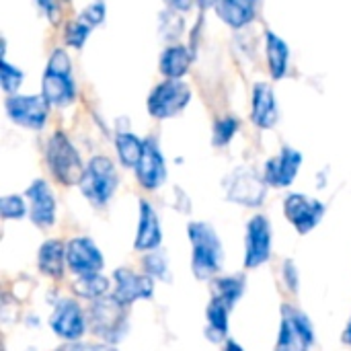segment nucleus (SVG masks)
Masks as SVG:
<instances>
[{
    "label": "nucleus",
    "instance_id": "1",
    "mask_svg": "<svg viewBox=\"0 0 351 351\" xmlns=\"http://www.w3.org/2000/svg\"><path fill=\"white\" fill-rule=\"evenodd\" d=\"M191 243V271L197 280H212L224 263V249L216 228L208 222H191L187 226Z\"/></svg>",
    "mask_w": 351,
    "mask_h": 351
},
{
    "label": "nucleus",
    "instance_id": "2",
    "mask_svg": "<svg viewBox=\"0 0 351 351\" xmlns=\"http://www.w3.org/2000/svg\"><path fill=\"white\" fill-rule=\"evenodd\" d=\"M45 162L53 179L66 187L80 185L86 165L82 162L76 146L64 132H53L45 144Z\"/></svg>",
    "mask_w": 351,
    "mask_h": 351
},
{
    "label": "nucleus",
    "instance_id": "3",
    "mask_svg": "<svg viewBox=\"0 0 351 351\" xmlns=\"http://www.w3.org/2000/svg\"><path fill=\"white\" fill-rule=\"evenodd\" d=\"M41 95L51 107H68L76 99L70 56L62 47L53 49V53L47 60L45 72L41 76Z\"/></svg>",
    "mask_w": 351,
    "mask_h": 351
},
{
    "label": "nucleus",
    "instance_id": "4",
    "mask_svg": "<svg viewBox=\"0 0 351 351\" xmlns=\"http://www.w3.org/2000/svg\"><path fill=\"white\" fill-rule=\"evenodd\" d=\"M88 327L103 343H119L128 333V308L121 306L113 296L90 302L88 308Z\"/></svg>",
    "mask_w": 351,
    "mask_h": 351
},
{
    "label": "nucleus",
    "instance_id": "5",
    "mask_svg": "<svg viewBox=\"0 0 351 351\" xmlns=\"http://www.w3.org/2000/svg\"><path fill=\"white\" fill-rule=\"evenodd\" d=\"M119 185V175L115 162L109 156H93L86 162L80 191L93 206H107L109 199L115 195Z\"/></svg>",
    "mask_w": 351,
    "mask_h": 351
},
{
    "label": "nucleus",
    "instance_id": "6",
    "mask_svg": "<svg viewBox=\"0 0 351 351\" xmlns=\"http://www.w3.org/2000/svg\"><path fill=\"white\" fill-rule=\"evenodd\" d=\"M315 346V327L311 319L292 304H282L280 331L274 351H311Z\"/></svg>",
    "mask_w": 351,
    "mask_h": 351
},
{
    "label": "nucleus",
    "instance_id": "7",
    "mask_svg": "<svg viewBox=\"0 0 351 351\" xmlns=\"http://www.w3.org/2000/svg\"><path fill=\"white\" fill-rule=\"evenodd\" d=\"M267 187L263 173H257L251 167L234 169L224 181L226 199L247 208H259L267 197Z\"/></svg>",
    "mask_w": 351,
    "mask_h": 351
},
{
    "label": "nucleus",
    "instance_id": "8",
    "mask_svg": "<svg viewBox=\"0 0 351 351\" xmlns=\"http://www.w3.org/2000/svg\"><path fill=\"white\" fill-rule=\"evenodd\" d=\"M189 101H191L189 84L183 80L167 78L150 90L146 99V107L154 119H171L179 115L189 105Z\"/></svg>",
    "mask_w": 351,
    "mask_h": 351
},
{
    "label": "nucleus",
    "instance_id": "9",
    "mask_svg": "<svg viewBox=\"0 0 351 351\" xmlns=\"http://www.w3.org/2000/svg\"><path fill=\"white\" fill-rule=\"evenodd\" d=\"M88 327V315L74 298H62L56 302L49 315V329L64 341H80Z\"/></svg>",
    "mask_w": 351,
    "mask_h": 351
},
{
    "label": "nucleus",
    "instance_id": "10",
    "mask_svg": "<svg viewBox=\"0 0 351 351\" xmlns=\"http://www.w3.org/2000/svg\"><path fill=\"white\" fill-rule=\"evenodd\" d=\"M6 115L12 123L27 130H43L49 117L51 105L43 95H10L4 101Z\"/></svg>",
    "mask_w": 351,
    "mask_h": 351
},
{
    "label": "nucleus",
    "instance_id": "11",
    "mask_svg": "<svg viewBox=\"0 0 351 351\" xmlns=\"http://www.w3.org/2000/svg\"><path fill=\"white\" fill-rule=\"evenodd\" d=\"M325 204L306 193H290L284 199V216L300 234L313 232L325 218Z\"/></svg>",
    "mask_w": 351,
    "mask_h": 351
},
{
    "label": "nucleus",
    "instance_id": "12",
    "mask_svg": "<svg viewBox=\"0 0 351 351\" xmlns=\"http://www.w3.org/2000/svg\"><path fill=\"white\" fill-rule=\"evenodd\" d=\"M271 259V224L267 216L257 214L249 220L245 232V269H257Z\"/></svg>",
    "mask_w": 351,
    "mask_h": 351
},
{
    "label": "nucleus",
    "instance_id": "13",
    "mask_svg": "<svg viewBox=\"0 0 351 351\" xmlns=\"http://www.w3.org/2000/svg\"><path fill=\"white\" fill-rule=\"evenodd\" d=\"M113 292L111 296L125 308L138 300H148L154 296V280L148 274H138L128 267L113 271Z\"/></svg>",
    "mask_w": 351,
    "mask_h": 351
},
{
    "label": "nucleus",
    "instance_id": "14",
    "mask_svg": "<svg viewBox=\"0 0 351 351\" xmlns=\"http://www.w3.org/2000/svg\"><path fill=\"white\" fill-rule=\"evenodd\" d=\"M66 263L74 276L82 278V276L101 274L105 267V257L93 239L74 237L66 243Z\"/></svg>",
    "mask_w": 351,
    "mask_h": 351
},
{
    "label": "nucleus",
    "instance_id": "15",
    "mask_svg": "<svg viewBox=\"0 0 351 351\" xmlns=\"http://www.w3.org/2000/svg\"><path fill=\"white\" fill-rule=\"evenodd\" d=\"M302 169V152L292 148V146H284L276 156H271L265 167H263V179L269 187H290L298 173Z\"/></svg>",
    "mask_w": 351,
    "mask_h": 351
},
{
    "label": "nucleus",
    "instance_id": "16",
    "mask_svg": "<svg viewBox=\"0 0 351 351\" xmlns=\"http://www.w3.org/2000/svg\"><path fill=\"white\" fill-rule=\"evenodd\" d=\"M134 171H136V179L142 185V189L156 191L158 187H162V183L167 181V160H165V154L160 152L156 140H152V138L144 140V152Z\"/></svg>",
    "mask_w": 351,
    "mask_h": 351
},
{
    "label": "nucleus",
    "instance_id": "17",
    "mask_svg": "<svg viewBox=\"0 0 351 351\" xmlns=\"http://www.w3.org/2000/svg\"><path fill=\"white\" fill-rule=\"evenodd\" d=\"M27 202H29V218L37 228H49L56 224V197L49 185L43 179H35L27 187Z\"/></svg>",
    "mask_w": 351,
    "mask_h": 351
},
{
    "label": "nucleus",
    "instance_id": "18",
    "mask_svg": "<svg viewBox=\"0 0 351 351\" xmlns=\"http://www.w3.org/2000/svg\"><path fill=\"white\" fill-rule=\"evenodd\" d=\"M280 119L276 93L267 82H257L251 97V121L259 130H271Z\"/></svg>",
    "mask_w": 351,
    "mask_h": 351
},
{
    "label": "nucleus",
    "instance_id": "19",
    "mask_svg": "<svg viewBox=\"0 0 351 351\" xmlns=\"http://www.w3.org/2000/svg\"><path fill=\"white\" fill-rule=\"evenodd\" d=\"M162 243V228L158 214L154 206L146 199H140V220H138V232L134 241L136 251H156Z\"/></svg>",
    "mask_w": 351,
    "mask_h": 351
},
{
    "label": "nucleus",
    "instance_id": "20",
    "mask_svg": "<svg viewBox=\"0 0 351 351\" xmlns=\"http://www.w3.org/2000/svg\"><path fill=\"white\" fill-rule=\"evenodd\" d=\"M259 0H220L216 4L218 16L232 29H243L251 25L257 16Z\"/></svg>",
    "mask_w": 351,
    "mask_h": 351
},
{
    "label": "nucleus",
    "instance_id": "21",
    "mask_svg": "<svg viewBox=\"0 0 351 351\" xmlns=\"http://www.w3.org/2000/svg\"><path fill=\"white\" fill-rule=\"evenodd\" d=\"M66 243L58 239H47L37 251V267L47 278H62L66 271Z\"/></svg>",
    "mask_w": 351,
    "mask_h": 351
},
{
    "label": "nucleus",
    "instance_id": "22",
    "mask_svg": "<svg viewBox=\"0 0 351 351\" xmlns=\"http://www.w3.org/2000/svg\"><path fill=\"white\" fill-rule=\"evenodd\" d=\"M191 60H193V53L187 49V45L173 43V45L162 49V53L158 58V70L165 78L181 80L189 72Z\"/></svg>",
    "mask_w": 351,
    "mask_h": 351
},
{
    "label": "nucleus",
    "instance_id": "23",
    "mask_svg": "<svg viewBox=\"0 0 351 351\" xmlns=\"http://www.w3.org/2000/svg\"><path fill=\"white\" fill-rule=\"evenodd\" d=\"M265 56L267 68L274 80H282L288 74L290 66V47L288 43L274 31H265Z\"/></svg>",
    "mask_w": 351,
    "mask_h": 351
},
{
    "label": "nucleus",
    "instance_id": "24",
    "mask_svg": "<svg viewBox=\"0 0 351 351\" xmlns=\"http://www.w3.org/2000/svg\"><path fill=\"white\" fill-rule=\"evenodd\" d=\"M230 306L222 302L220 298L212 296L208 308H206V335L214 343H224L228 339V319H230Z\"/></svg>",
    "mask_w": 351,
    "mask_h": 351
},
{
    "label": "nucleus",
    "instance_id": "25",
    "mask_svg": "<svg viewBox=\"0 0 351 351\" xmlns=\"http://www.w3.org/2000/svg\"><path fill=\"white\" fill-rule=\"evenodd\" d=\"M115 150H117V158L123 167L136 169V165L140 162L142 152H144V140H140L132 132H119L115 136Z\"/></svg>",
    "mask_w": 351,
    "mask_h": 351
},
{
    "label": "nucleus",
    "instance_id": "26",
    "mask_svg": "<svg viewBox=\"0 0 351 351\" xmlns=\"http://www.w3.org/2000/svg\"><path fill=\"white\" fill-rule=\"evenodd\" d=\"M247 290V280L245 276L241 274H234V276H222V278H216L214 280V294L216 298H220L222 302H226L230 308L237 306V302L243 298Z\"/></svg>",
    "mask_w": 351,
    "mask_h": 351
},
{
    "label": "nucleus",
    "instance_id": "27",
    "mask_svg": "<svg viewBox=\"0 0 351 351\" xmlns=\"http://www.w3.org/2000/svg\"><path fill=\"white\" fill-rule=\"evenodd\" d=\"M72 290H74L76 296L95 302V300H101V298L109 296L111 284H109V280H107L103 274H93V276H82V278H78V280L74 282Z\"/></svg>",
    "mask_w": 351,
    "mask_h": 351
},
{
    "label": "nucleus",
    "instance_id": "28",
    "mask_svg": "<svg viewBox=\"0 0 351 351\" xmlns=\"http://www.w3.org/2000/svg\"><path fill=\"white\" fill-rule=\"evenodd\" d=\"M239 130H241V121L234 115H224V117L216 119L214 128H212V144L216 148L228 146Z\"/></svg>",
    "mask_w": 351,
    "mask_h": 351
},
{
    "label": "nucleus",
    "instance_id": "29",
    "mask_svg": "<svg viewBox=\"0 0 351 351\" xmlns=\"http://www.w3.org/2000/svg\"><path fill=\"white\" fill-rule=\"evenodd\" d=\"M142 267L144 274H148L152 280H162L169 282L171 280V271H169V259L162 251H150L146 253V257L142 259Z\"/></svg>",
    "mask_w": 351,
    "mask_h": 351
},
{
    "label": "nucleus",
    "instance_id": "30",
    "mask_svg": "<svg viewBox=\"0 0 351 351\" xmlns=\"http://www.w3.org/2000/svg\"><path fill=\"white\" fill-rule=\"evenodd\" d=\"M29 214V202L21 195H4L0 197V216L2 220H23Z\"/></svg>",
    "mask_w": 351,
    "mask_h": 351
},
{
    "label": "nucleus",
    "instance_id": "31",
    "mask_svg": "<svg viewBox=\"0 0 351 351\" xmlns=\"http://www.w3.org/2000/svg\"><path fill=\"white\" fill-rule=\"evenodd\" d=\"M23 78H25L23 70L16 68V66H12V64L2 56V60H0V84H2V88H4L6 93H10V95H16V90H19L21 84H23Z\"/></svg>",
    "mask_w": 351,
    "mask_h": 351
},
{
    "label": "nucleus",
    "instance_id": "32",
    "mask_svg": "<svg viewBox=\"0 0 351 351\" xmlns=\"http://www.w3.org/2000/svg\"><path fill=\"white\" fill-rule=\"evenodd\" d=\"M90 31H93V27L86 25L84 21H80V19L70 21V23L66 25V29H64V41H66V45H70V47H74V49H80V47L86 43Z\"/></svg>",
    "mask_w": 351,
    "mask_h": 351
},
{
    "label": "nucleus",
    "instance_id": "33",
    "mask_svg": "<svg viewBox=\"0 0 351 351\" xmlns=\"http://www.w3.org/2000/svg\"><path fill=\"white\" fill-rule=\"evenodd\" d=\"M105 14H107V6H105V0H95L90 2L84 10H80L78 19L84 21L86 25L90 27H97L105 21Z\"/></svg>",
    "mask_w": 351,
    "mask_h": 351
},
{
    "label": "nucleus",
    "instance_id": "34",
    "mask_svg": "<svg viewBox=\"0 0 351 351\" xmlns=\"http://www.w3.org/2000/svg\"><path fill=\"white\" fill-rule=\"evenodd\" d=\"M282 278L288 286L290 292H298L300 288V278H298V267L292 259H286L284 265H282Z\"/></svg>",
    "mask_w": 351,
    "mask_h": 351
},
{
    "label": "nucleus",
    "instance_id": "35",
    "mask_svg": "<svg viewBox=\"0 0 351 351\" xmlns=\"http://www.w3.org/2000/svg\"><path fill=\"white\" fill-rule=\"evenodd\" d=\"M35 2H37V6L41 8V12H43L51 23H56L58 16H60V6H62V2H68V0H35Z\"/></svg>",
    "mask_w": 351,
    "mask_h": 351
},
{
    "label": "nucleus",
    "instance_id": "36",
    "mask_svg": "<svg viewBox=\"0 0 351 351\" xmlns=\"http://www.w3.org/2000/svg\"><path fill=\"white\" fill-rule=\"evenodd\" d=\"M173 12H187L197 0H162Z\"/></svg>",
    "mask_w": 351,
    "mask_h": 351
},
{
    "label": "nucleus",
    "instance_id": "37",
    "mask_svg": "<svg viewBox=\"0 0 351 351\" xmlns=\"http://www.w3.org/2000/svg\"><path fill=\"white\" fill-rule=\"evenodd\" d=\"M56 351H101V346H88V343H80V341H72V343H64Z\"/></svg>",
    "mask_w": 351,
    "mask_h": 351
},
{
    "label": "nucleus",
    "instance_id": "38",
    "mask_svg": "<svg viewBox=\"0 0 351 351\" xmlns=\"http://www.w3.org/2000/svg\"><path fill=\"white\" fill-rule=\"evenodd\" d=\"M222 351H245V350H243V346H241V343H237V341H232V339H226Z\"/></svg>",
    "mask_w": 351,
    "mask_h": 351
},
{
    "label": "nucleus",
    "instance_id": "39",
    "mask_svg": "<svg viewBox=\"0 0 351 351\" xmlns=\"http://www.w3.org/2000/svg\"><path fill=\"white\" fill-rule=\"evenodd\" d=\"M341 341L351 346V319L348 321V325H346V329H343V333H341Z\"/></svg>",
    "mask_w": 351,
    "mask_h": 351
},
{
    "label": "nucleus",
    "instance_id": "40",
    "mask_svg": "<svg viewBox=\"0 0 351 351\" xmlns=\"http://www.w3.org/2000/svg\"><path fill=\"white\" fill-rule=\"evenodd\" d=\"M220 0H197V4L202 6V8H208V6H216Z\"/></svg>",
    "mask_w": 351,
    "mask_h": 351
}]
</instances>
